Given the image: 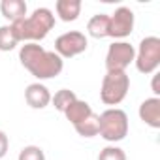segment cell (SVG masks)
<instances>
[{"label": "cell", "instance_id": "9a60e30c", "mask_svg": "<svg viewBox=\"0 0 160 160\" xmlns=\"http://www.w3.org/2000/svg\"><path fill=\"white\" fill-rule=\"evenodd\" d=\"M73 128H75V132L81 136V138H96V136L100 134V121H98V115H96V113L89 115L85 121H81L79 124H75Z\"/></svg>", "mask_w": 160, "mask_h": 160}, {"label": "cell", "instance_id": "52a82bcc", "mask_svg": "<svg viewBox=\"0 0 160 160\" xmlns=\"http://www.w3.org/2000/svg\"><path fill=\"white\" fill-rule=\"evenodd\" d=\"M89 47V40L83 32L79 30H70L60 34L55 40V53L64 60V58H73L77 55L85 53Z\"/></svg>", "mask_w": 160, "mask_h": 160}, {"label": "cell", "instance_id": "ffe728a7", "mask_svg": "<svg viewBox=\"0 0 160 160\" xmlns=\"http://www.w3.org/2000/svg\"><path fill=\"white\" fill-rule=\"evenodd\" d=\"M8 149H10V139L4 130H0V160L8 154Z\"/></svg>", "mask_w": 160, "mask_h": 160}, {"label": "cell", "instance_id": "ba28073f", "mask_svg": "<svg viewBox=\"0 0 160 160\" xmlns=\"http://www.w3.org/2000/svg\"><path fill=\"white\" fill-rule=\"evenodd\" d=\"M136 15L130 8L121 6L115 10V13L109 15V38H115V42L128 38L134 32Z\"/></svg>", "mask_w": 160, "mask_h": 160}, {"label": "cell", "instance_id": "4fadbf2b", "mask_svg": "<svg viewBox=\"0 0 160 160\" xmlns=\"http://www.w3.org/2000/svg\"><path fill=\"white\" fill-rule=\"evenodd\" d=\"M94 111H92V108H91V104L89 102H85V100H75V102H72L68 108H66V111H64V115H66V119L75 126V124H79L81 121H85L89 115H92Z\"/></svg>", "mask_w": 160, "mask_h": 160}, {"label": "cell", "instance_id": "2e32d148", "mask_svg": "<svg viewBox=\"0 0 160 160\" xmlns=\"http://www.w3.org/2000/svg\"><path fill=\"white\" fill-rule=\"evenodd\" d=\"M75 100H77V96H75V92L70 91V89H60V91L55 92V96H51V104H53V108L58 109L60 113H64L66 108H68L72 102H75Z\"/></svg>", "mask_w": 160, "mask_h": 160}, {"label": "cell", "instance_id": "5bb4252c", "mask_svg": "<svg viewBox=\"0 0 160 160\" xmlns=\"http://www.w3.org/2000/svg\"><path fill=\"white\" fill-rule=\"evenodd\" d=\"M87 32L91 38H96V40L109 38V15L108 13L92 15L87 23Z\"/></svg>", "mask_w": 160, "mask_h": 160}, {"label": "cell", "instance_id": "5b68a950", "mask_svg": "<svg viewBox=\"0 0 160 160\" xmlns=\"http://www.w3.org/2000/svg\"><path fill=\"white\" fill-rule=\"evenodd\" d=\"M134 64L139 73H154L160 66V38L156 36H147L139 42L136 49V58Z\"/></svg>", "mask_w": 160, "mask_h": 160}, {"label": "cell", "instance_id": "8992f818", "mask_svg": "<svg viewBox=\"0 0 160 160\" xmlns=\"http://www.w3.org/2000/svg\"><path fill=\"white\" fill-rule=\"evenodd\" d=\"M136 58V47L130 42L119 40L108 47L106 55V70L108 72H126V68Z\"/></svg>", "mask_w": 160, "mask_h": 160}, {"label": "cell", "instance_id": "d6986e66", "mask_svg": "<svg viewBox=\"0 0 160 160\" xmlns=\"http://www.w3.org/2000/svg\"><path fill=\"white\" fill-rule=\"evenodd\" d=\"M98 160H126V152L117 145H108L100 151Z\"/></svg>", "mask_w": 160, "mask_h": 160}, {"label": "cell", "instance_id": "7c38bea8", "mask_svg": "<svg viewBox=\"0 0 160 160\" xmlns=\"http://www.w3.org/2000/svg\"><path fill=\"white\" fill-rule=\"evenodd\" d=\"M55 12H57L60 21L72 23V21H75L79 17V13H81V0H57Z\"/></svg>", "mask_w": 160, "mask_h": 160}, {"label": "cell", "instance_id": "e0dca14e", "mask_svg": "<svg viewBox=\"0 0 160 160\" xmlns=\"http://www.w3.org/2000/svg\"><path fill=\"white\" fill-rule=\"evenodd\" d=\"M17 38L13 34V28L12 25H2L0 27V51H13L17 47Z\"/></svg>", "mask_w": 160, "mask_h": 160}, {"label": "cell", "instance_id": "277c9868", "mask_svg": "<svg viewBox=\"0 0 160 160\" xmlns=\"http://www.w3.org/2000/svg\"><path fill=\"white\" fill-rule=\"evenodd\" d=\"M130 91V77L126 72H108L102 79L100 87V100L106 106H119Z\"/></svg>", "mask_w": 160, "mask_h": 160}, {"label": "cell", "instance_id": "3957f363", "mask_svg": "<svg viewBox=\"0 0 160 160\" xmlns=\"http://www.w3.org/2000/svg\"><path fill=\"white\" fill-rule=\"evenodd\" d=\"M98 121H100V136L106 141L117 143L128 136V115L122 109L109 108L98 115Z\"/></svg>", "mask_w": 160, "mask_h": 160}, {"label": "cell", "instance_id": "ac0fdd59", "mask_svg": "<svg viewBox=\"0 0 160 160\" xmlns=\"http://www.w3.org/2000/svg\"><path fill=\"white\" fill-rule=\"evenodd\" d=\"M17 160H45V152L38 145H27L21 149Z\"/></svg>", "mask_w": 160, "mask_h": 160}, {"label": "cell", "instance_id": "6da1fadb", "mask_svg": "<svg viewBox=\"0 0 160 160\" xmlns=\"http://www.w3.org/2000/svg\"><path fill=\"white\" fill-rule=\"evenodd\" d=\"M19 60L38 81H45V79H53V77L60 75V72L64 68V60L55 51L43 49V45H40V43L21 45Z\"/></svg>", "mask_w": 160, "mask_h": 160}, {"label": "cell", "instance_id": "44dd1931", "mask_svg": "<svg viewBox=\"0 0 160 160\" xmlns=\"http://www.w3.org/2000/svg\"><path fill=\"white\" fill-rule=\"evenodd\" d=\"M158 77H160V75H158V73H154V75H152V83H151V91H152V94H154L156 98L160 96V87H158Z\"/></svg>", "mask_w": 160, "mask_h": 160}, {"label": "cell", "instance_id": "9c48e42d", "mask_svg": "<svg viewBox=\"0 0 160 160\" xmlns=\"http://www.w3.org/2000/svg\"><path fill=\"white\" fill-rule=\"evenodd\" d=\"M25 100L32 109H45L51 104V92L43 83H30L25 89Z\"/></svg>", "mask_w": 160, "mask_h": 160}, {"label": "cell", "instance_id": "30bf717a", "mask_svg": "<svg viewBox=\"0 0 160 160\" xmlns=\"http://www.w3.org/2000/svg\"><path fill=\"white\" fill-rule=\"evenodd\" d=\"M138 115L147 126L158 130L160 128V98L152 96V98L143 100L139 109H138Z\"/></svg>", "mask_w": 160, "mask_h": 160}, {"label": "cell", "instance_id": "7a4b0ae2", "mask_svg": "<svg viewBox=\"0 0 160 160\" xmlns=\"http://www.w3.org/2000/svg\"><path fill=\"white\" fill-rule=\"evenodd\" d=\"M55 27V15L49 8H36L25 19L12 23L13 34L21 43H38L42 42Z\"/></svg>", "mask_w": 160, "mask_h": 160}, {"label": "cell", "instance_id": "8fae6325", "mask_svg": "<svg viewBox=\"0 0 160 160\" xmlns=\"http://www.w3.org/2000/svg\"><path fill=\"white\" fill-rule=\"evenodd\" d=\"M27 2L25 0H2L0 2V13H2L4 19L12 23H17L21 19L27 17Z\"/></svg>", "mask_w": 160, "mask_h": 160}]
</instances>
